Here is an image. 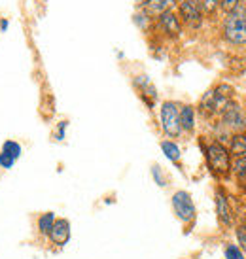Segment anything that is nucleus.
<instances>
[{
	"mask_svg": "<svg viewBox=\"0 0 246 259\" xmlns=\"http://www.w3.org/2000/svg\"><path fill=\"white\" fill-rule=\"evenodd\" d=\"M173 210L182 223H191L195 220V204H193V199L184 189H180V191H176L173 195Z\"/></svg>",
	"mask_w": 246,
	"mask_h": 259,
	"instance_id": "20e7f679",
	"label": "nucleus"
},
{
	"mask_svg": "<svg viewBox=\"0 0 246 259\" xmlns=\"http://www.w3.org/2000/svg\"><path fill=\"white\" fill-rule=\"evenodd\" d=\"M0 151H4L6 155H10L12 159H15V161H19L23 155V148L19 142H15V140H6L4 144H2V150Z\"/></svg>",
	"mask_w": 246,
	"mask_h": 259,
	"instance_id": "f3484780",
	"label": "nucleus"
},
{
	"mask_svg": "<svg viewBox=\"0 0 246 259\" xmlns=\"http://www.w3.org/2000/svg\"><path fill=\"white\" fill-rule=\"evenodd\" d=\"M229 153L235 157H246V135L244 133H235L231 137Z\"/></svg>",
	"mask_w": 246,
	"mask_h": 259,
	"instance_id": "4468645a",
	"label": "nucleus"
},
{
	"mask_svg": "<svg viewBox=\"0 0 246 259\" xmlns=\"http://www.w3.org/2000/svg\"><path fill=\"white\" fill-rule=\"evenodd\" d=\"M133 21H135V25H137L138 29L144 30V32H148V30H150V27H152V17H148L142 10L133 15Z\"/></svg>",
	"mask_w": 246,
	"mask_h": 259,
	"instance_id": "a211bd4d",
	"label": "nucleus"
},
{
	"mask_svg": "<svg viewBox=\"0 0 246 259\" xmlns=\"http://www.w3.org/2000/svg\"><path fill=\"white\" fill-rule=\"evenodd\" d=\"M224 38L229 44L242 46L246 44V8L239 6L227 14L224 21Z\"/></svg>",
	"mask_w": 246,
	"mask_h": 259,
	"instance_id": "f03ea898",
	"label": "nucleus"
},
{
	"mask_svg": "<svg viewBox=\"0 0 246 259\" xmlns=\"http://www.w3.org/2000/svg\"><path fill=\"white\" fill-rule=\"evenodd\" d=\"M235 235H237V240H239V248L242 252H246V225H239L235 229Z\"/></svg>",
	"mask_w": 246,
	"mask_h": 259,
	"instance_id": "b1692460",
	"label": "nucleus"
},
{
	"mask_svg": "<svg viewBox=\"0 0 246 259\" xmlns=\"http://www.w3.org/2000/svg\"><path fill=\"white\" fill-rule=\"evenodd\" d=\"M204 157L209 163L210 172L218 178H227L231 172V153L220 140H212L204 146Z\"/></svg>",
	"mask_w": 246,
	"mask_h": 259,
	"instance_id": "f257e3e1",
	"label": "nucleus"
},
{
	"mask_svg": "<svg viewBox=\"0 0 246 259\" xmlns=\"http://www.w3.org/2000/svg\"><path fill=\"white\" fill-rule=\"evenodd\" d=\"M51 244L59 246V248H63V246L68 244V240H70V222L65 220V218H57L55 223H53V227H51L50 235H48Z\"/></svg>",
	"mask_w": 246,
	"mask_h": 259,
	"instance_id": "6e6552de",
	"label": "nucleus"
},
{
	"mask_svg": "<svg viewBox=\"0 0 246 259\" xmlns=\"http://www.w3.org/2000/svg\"><path fill=\"white\" fill-rule=\"evenodd\" d=\"M174 8H176V0H140V10L152 19H157L161 14L171 12Z\"/></svg>",
	"mask_w": 246,
	"mask_h": 259,
	"instance_id": "9d476101",
	"label": "nucleus"
},
{
	"mask_svg": "<svg viewBox=\"0 0 246 259\" xmlns=\"http://www.w3.org/2000/svg\"><path fill=\"white\" fill-rule=\"evenodd\" d=\"M157 27L165 32L169 38H178L182 34V21L178 14H174V10L165 12L157 17Z\"/></svg>",
	"mask_w": 246,
	"mask_h": 259,
	"instance_id": "0eeeda50",
	"label": "nucleus"
},
{
	"mask_svg": "<svg viewBox=\"0 0 246 259\" xmlns=\"http://www.w3.org/2000/svg\"><path fill=\"white\" fill-rule=\"evenodd\" d=\"M6 27H8V21H6V19H2V21H0V29L4 30Z\"/></svg>",
	"mask_w": 246,
	"mask_h": 259,
	"instance_id": "bb28decb",
	"label": "nucleus"
},
{
	"mask_svg": "<svg viewBox=\"0 0 246 259\" xmlns=\"http://www.w3.org/2000/svg\"><path fill=\"white\" fill-rule=\"evenodd\" d=\"M216 214H218V220L222 225L225 227H231L233 223V214H231V206H229V201H227V195L224 193V189L222 187H218L216 189Z\"/></svg>",
	"mask_w": 246,
	"mask_h": 259,
	"instance_id": "9b49d317",
	"label": "nucleus"
},
{
	"mask_svg": "<svg viewBox=\"0 0 246 259\" xmlns=\"http://www.w3.org/2000/svg\"><path fill=\"white\" fill-rule=\"evenodd\" d=\"M199 112H201L204 117H212L214 114L220 112V104H218L216 95H214L212 89L203 95V99H201V102H199Z\"/></svg>",
	"mask_w": 246,
	"mask_h": 259,
	"instance_id": "f8f14e48",
	"label": "nucleus"
},
{
	"mask_svg": "<svg viewBox=\"0 0 246 259\" xmlns=\"http://www.w3.org/2000/svg\"><path fill=\"white\" fill-rule=\"evenodd\" d=\"M240 6V0H220V8L224 14H231L233 10Z\"/></svg>",
	"mask_w": 246,
	"mask_h": 259,
	"instance_id": "5701e85b",
	"label": "nucleus"
},
{
	"mask_svg": "<svg viewBox=\"0 0 246 259\" xmlns=\"http://www.w3.org/2000/svg\"><path fill=\"white\" fill-rule=\"evenodd\" d=\"M133 85L138 89L142 101L152 108L153 102L157 101V89H155V85L152 83V79L148 78L146 74H140V76H135V78H133Z\"/></svg>",
	"mask_w": 246,
	"mask_h": 259,
	"instance_id": "1a4fd4ad",
	"label": "nucleus"
},
{
	"mask_svg": "<svg viewBox=\"0 0 246 259\" xmlns=\"http://www.w3.org/2000/svg\"><path fill=\"white\" fill-rule=\"evenodd\" d=\"M231 170L239 178H242L244 180L246 178V157H235V161L231 163Z\"/></svg>",
	"mask_w": 246,
	"mask_h": 259,
	"instance_id": "aec40b11",
	"label": "nucleus"
},
{
	"mask_svg": "<svg viewBox=\"0 0 246 259\" xmlns=\"http://www.w3.org/2000/svg\"><path fill=\"white\" fill-rule=\"evenodd\" d=\"M152 176H153V180H155L157 186H161V187L167 186V176H165V172H163V168H161L159 165H152Z\"/></svg>",
	"mask_w": 246,
	"mask_h": 259,
	"instance_id": "4be33fe9",
	"label": "nucleus"
},
{
	"mask_svg": "<svg viewBox=\"0 0 246 259\" xmlns=\"http://www.w3.org/2000/svg\"><path fill=\"white\" fill-rule=\"evenodd\" d=\"M55 214L53 212H46L42 216L38 218V233L42 235V237H48L50 235L51 227H53V223H55Z\"/></svg>",
	"mask_w": 246,
	"mask_h": 259,
	"instance_id": "dca6fc26",
	"label": "nucleus"
},
{
	"mask_svg": "<svg viewBox=\"0 0 246 259\" xmlns=\"http://www.w3.org/2000/svg\"><path fill=\"white\" fill-rule=\"evenodd\" d=\"M66 127H68V121H59L57 129H55V133H53V138L55 140H65V133H66Z\"/></svg>",
	"mask_w": 246,
	"mask_h": 259,
	"instance_id": "a878e982",
	"label": "nucleus"
},
{
	"mask_svg": "<svg viewBox=\"0 0 246 259\" xmlns=\"http://www.w3.org/2000/svg\"><path fill=\"white\" fill-rule=\"evenodd\" d=\"M222 125L227 129L235 131V133H242L246 129V119L244 114L237 102H229L224 110H222Z\"/></svg>",
	"mask_w": 246,
	"mask_h": 259,
	"instance_id": "423d86ee",
	"label": "nucleus"
},
{
	"mask_svg": "<svg viewBox=\"0 0 246 259\" xmlns=\"http://www.w3.org/2000/svg\"><path fill=\"white\" fill-rule=\"evenodd\" d=\"M161 150H163L167 159H171L173 163H180L182 151H180V146L176 144L174 140H163L161 142Z\"/></svg>",
	"mask_w": 246,
	"mask_h": 259,
	"instance_id": "2eb2a0df",
	"label": "nucleus"
},
{
	"mask_svg": "<svg viewBox=\"0 0 246 259\" xmlns=\"http://www.w3.org/2000/svg\"><path fill=\"white\" fill-rule=\"evenodd\" d=\"M201 14H214L218 8H220V0H195Z\"/></svg>",
	"mask_w": 246,
	"mask_h": 259,
	"instance_id": "6ab92c4d",
	"label": "nucleus"
},
{
	"mask_svg": "<svg viewBox=\"0 0 246 259\" xmlns=\"http://www.w3.org/2000/svg\"><path fill=\"white\" fill-rule=\"evenodd\" d=\"M15 163H17L15 159H12L10 155H6L4 151H0V168H4V170H10V168H14Z\"/></svg>",
	"mask_w": 246,
	"mask_h": 259,
	"instance_id": "393cba45",
	"label": "nucleus"
},
{
	"mask_svg": "<svg viewBox=\"0 0 246 259\" xmlns=\"http://www.w3.org/2000/svg\"><path fill=\"white\" fill-rule=\"evenodd\" d=\"M176 8H178V17L180 21L189 27V29H201L203 25V14L197 6L195 0H176Z\"/></svg>",
	"mask_w": 246,
	"mask_h": 259,
	"instance_id": "39448f33",
	"label": "nucleus"
},
{
	"mask_svg": "<svg viewBox=\"0 0 246 259\" xmlns=\"http://www.w3.org/2000/svg\"><path fill=\"white\" fill-rule=\"evenodd\" d=\"M240 6H244V8H246V0H240Z\"/></svg>",
	"mask_w": 246,
	"mask_h": 259,
	"instance_id": "cd10ccee",
	"label": "nucleus"
},
{
	"mask_svg": "<svg viewBox=\"0 0 246 259\" xmlns=\"http://www.w3.org/2000/svg\"><path fill=\"white\" fill-rule=\"evenodd\" d=\"M180 127H182V133L186 131V133H193L195 129V108L191 106V104H184L180 106Z\"/></svg>",
	"mask_w": 246,
	"mask_h": 259,
	"instance_id": "ddd939ff",
	"label": "nucleus"
},
{
	"mask_svg": "<svg viewBox=\"0 0 246 259\" xmlns=\"http://www.w3.org/2000/svg\"><path fill=\"white\" fill-rule=\"evenodd\" d=\"M225 259H244V253L237 244H227L225 246Z\"/></svg>",
	"mask_w": 246,
	"mask_h": 259,
	"instance_id": "412c9836",
	"label": "nucleus"
},
{
	"mask_svg": "<svg viewBox=\"0 0 246 259\" xmlns=\"http://www.w3.org/2000/svg\"><path fill=\"white\" fill-rule=\"evenodd\" d=\"M180 106L174 101H165L161 102L159 110V119H161V129L169 138H178L182 135L180 127Z\"/></svg>",
	"mask_w": 246,
	"mask_h": 259,
	"instance_id": "7ed1b4c3",
	"label": "nucleus"
}]
</instances>
